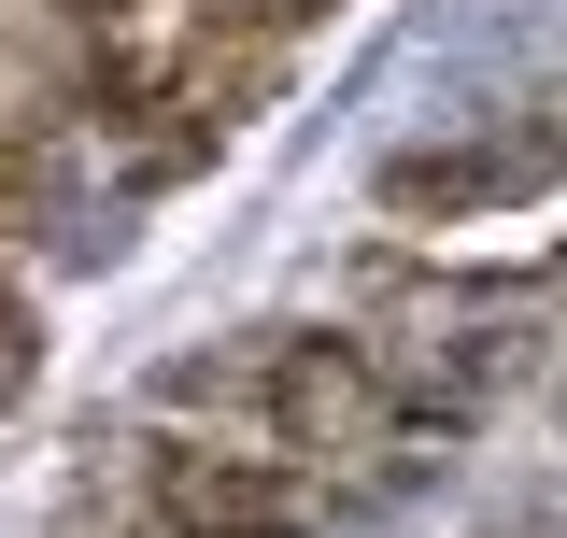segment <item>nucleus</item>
<instances>
[{
  "instance_id": "f257e3e1",
  "label": "nucleus",
  "mask_w": 567,
  "mask_h": 538,
  "mask_svg": "<svg viewBox=\"0 0 567 538\" xmlns=\"http://www.w3.org/2000/svg\"><path fill=\"white\" fill-rule=\"evenodd\" d=\"M270 411H284V439H298V454H341V468H369V454L398 439V411H383V383L354 369L341 340H298V354L270 369Z\"/></svg>"
},
{
  "instance_id": "f03ea898",
  "label": "nucleus",
  "mask_w": 567,
  "mask_h": 538,
  "mask_svg": "<svg viewBox=\"0 0 567 538\" xmlns=\"http://www.w3.org/2000/svg\"><path fill=\"white\" fill-rule=\"evenodd\" d=\"M156 496H171V525H185V538L298 525V482H270V468H199V454H171V468H156Z\"/></svg>"
},
{
  "instance_id": "7ed1b4c3",
  "label": "nucleus",
  "mask_w": 567,
  "mask_h": 538,
  "mask_svg": "<svg viewBox=\"0 0 567 538\" xmlns=\"http://www.w3.org/2000/svg\"><path fill=\"white\" fill-rule=\"evenodd\" d=\"M29 354H43V340H29V312H14V298H0V397H29Z\"/></svg>"
},
{
  "instance_id": "20e7f679",
  "label": "nucleus",
  "mask_w": 567,
  "mask_h": 538,
  "mask_svg": "<svg viewBox=\"0 0 567 538\" xmlns=\"http://www.w3.org/2000/svg\"><path fill=\"white\" fill-rule=\"evenodd\" d=\"M199 14H312V0H199Z\"/></svg>"
}]
</instances>
